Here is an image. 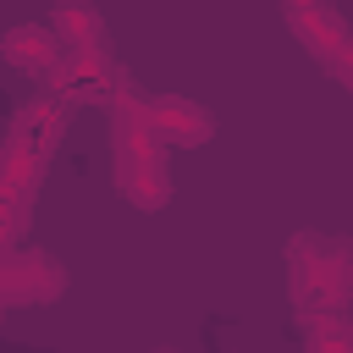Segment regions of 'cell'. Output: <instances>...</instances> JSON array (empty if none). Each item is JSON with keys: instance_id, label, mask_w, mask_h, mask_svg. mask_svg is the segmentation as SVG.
<instances>
[{"instance_id": "52a82bcc", "label": "cell", "mask_w": 353, "mask_h": 353, "mask_svg": "<svg viewBox=\"0 0 353 353\" xmlns=\"http://www.w3.org/2000/svg\"><path fill=\"white\" fill-rule=\"evenodd\" d=\"M0 55H6L17 72H28V77H55V66H61V39H55V28H44V22H22V28H11V33L0 39Z\"/></svg>"}, {"instance_id": "6da1fadb", "label": "cell", "mask_w": 353, "mask_h": 353, "mask_svg": "<svg viewBox=\"0 0 353 353\" xmlns=\"http://www.w3.org/2000/svg\"><path fill=\"white\" fill-rule=\"evenodd\" d=\"M110 154H116V188L138 204V210H160L171 199L165 182V143L149 132L143 121V99L116 88L110 94Z\"/></svg>"}, {"instance_id": "7a4b0ae2", "label": "cell", "mask_w": 353, "mask_h": 353, "mask_svg": "<svg viewBox=\"0 0 353 353\" xmlns=\"http://www.w3.org/2000/svg\"><path fill=\"white\" fill-rule=\"evenodd\" d=\"M347 287V248L342 243H325V237H298L292 243V298L309 309L320 303H336Z\"/></svg>"}, {"instance_id": "5b68a950", "label": "cell", "mask_w": 353, "mask_h": 353, "mask_svg": "<svg viewBox=\"0 0 353 353\" xmlns=\"http://www.w3.org/2000/svg\"><path fill=\"white\" fill-rule=\"evenodd\" d=\"M143 121H149V132H154L160 143H176V149H199V143H210V132H215V116H210L204 105H193V99H176V94L149 99V105H143Z\"/></svg>"}, {"instance_id": "3957f363", "label": "cell", "mask_w": 353, "mask_h": 353, "mask_svg": "<svg viewBox=\"0 0 353 353\" xmlns=\"http://www.w3.org/2000/svg\"><path fill=\"white\" fill-rule=\"evenodd\" d=\"M39 165H44V154L17 132V138L6 143V154H0V243H11V237L22 232V215H28Z\"/></svg>"}, {"instance_id": "277c9868", "label": "cell", "mask_w": 353, "mask_h": 353, "mask_svg": "<svg viewBox=\"0 0 353 353\" xmlns=\"http://www.w3.org/2000/svg\"><path fill=\"white\" fill-rule=\"evenodd\" d=\"M61 287H66V276L50 254H6L0 248V309L50 303Z\"/></svg>"}, {"instance_id": "8992f818", "label": "cell", "mask_w": 353, "mask_h": 353, "mask_svg": "<svg viewBox=\"0 0 353 353\" xmlns=\"http://www.w3.org/2000/svg\"><path fill=\"white\" fill-rule=\"evenodd\" d=\"M287 17H292V28H298V39L342 77V72H347V28H342V17H336L325 0H309V11L287 0Z\"/></svg>"}]
</instances>
